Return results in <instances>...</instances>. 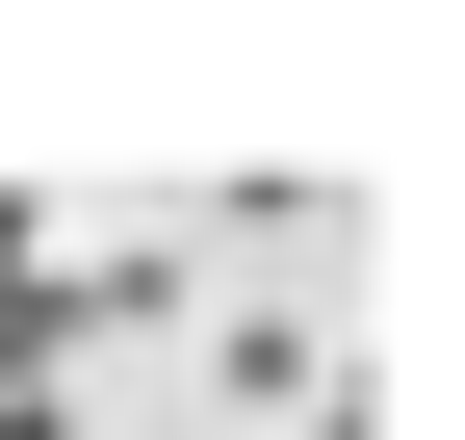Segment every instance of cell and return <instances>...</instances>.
Listing matches in <instances>:
<instances>
[{
  "mask_svg": "<svg viewBox=\"0 0 465 440\" xmlns=\"http://www.w3.org/2000/svg\"><path fill=\"white\" fill-rule=\"evenodd\" d=\"M182 337H207V415H311V389H336L311 311H182Z\"/></svg>",
  "mask_w": 465,
  "mask_h": 440,
  "instance_id": "1",
  "label": "cell"
},
{
  "mask_svg": "<svg viewBox=\"0 0 465 440\" xmlns=\"http://www.w3.org/2000/svg\"><path fill=\"white\" fill-rule=\"evenodd\" d=\"M0 440H78V389H0Z\"/></svg>",
  "mask_w": 465,
  "mask_h": 440,
  "instance_id": "2",
  "label": "cell"
},
{
  "mask_svg": "<svg viewBox=\"0 0 465 440\" xmlns=\"http://www.w3.org/2000/svg\"><path fill=\"white\" fill-rule=\"evenodd\" d=\"M26 259H52V207H0V285H26Z\"/></svg>",
  "mask_w": 465,
  "mask_h": 440,
  "instance_id": "3",
  "label": "cell"
}]
</instances>
